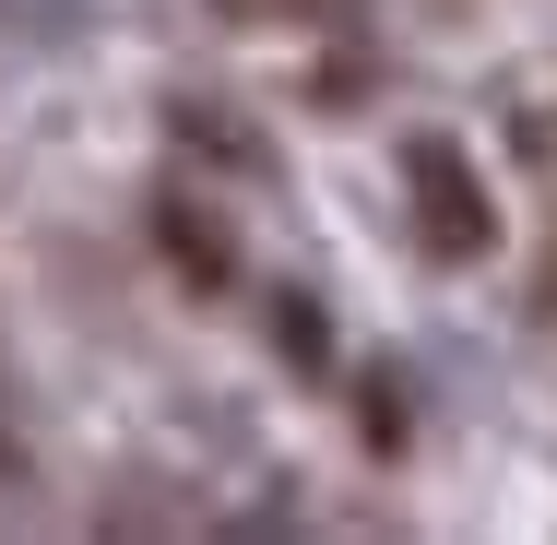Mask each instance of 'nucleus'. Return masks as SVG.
I'll return each mask as SVG.
<instances>
[{
  "instance_id": "nucleus-3",
  "label": "nucleus",
  "mask_w": 557,
  "mask_h": 545,
  "mask_svg": "<svg viewBox=\"0 0 557 545\" xmlns=\"http://www.w3.org/2000/svg\"><path fill=\"white\" fill-rule=\"evenodd\" d=\"M273 344H285L297 368H333V332H321V309H309V297H273Z\"/></svg>"
},
{
  "instance_id": "nucleus-5",
  "label": "nucleus",
  "mask_w": 557,
  "mask_h": 545,
  "mask_svg": "<svg viewBox=\"0 0 557 545\" xmlns=\"http://www.w3.org/2000/svg\"><path fill=\"white\" fill-rule=\"evenodd\" d=\"M546 321H557V261H546Z\"/></svg>"
},
{
  "instance_id": "nucleus-2",
  "label": "nucleus",
  "mask_w": 557,
  "mask_h": 545,
  "mask_svg": "<svg viewBox=\"0 0 557 545\" xmlns=\"http://www.w3.org/2000/svg\"><path fill=\"white\" fill-rule=\"evenodd\" d=\"M154 237H166V261H178L190 285H225V273H237V249H225V225L202 214V202H154Z\"/></svg>"
},
{
  "instance_id": "nucleus-4",
  "label": "nucleus",
  "mask_w": 557,
  "mask_h": 545,
  "mask_svg": "<svg viewBox=\"0 0 557 545\" xmlns=\"http://www.w3.org/2000/svg\"><path fill=\"white\" fill-rule=\"evenodd\" d=\"M356 416H368V438H380V450L404 438V404H392V380H368V404H356Z\"/></svg>"
},
{
  "instance_id": "nucleus-1",
  "label": "nucleus",
  "mask_w": 557,
  "mask_h": 545,
  "mask_svg": "<svg viewBox=\"0 0 557 545\" xmlns=\"http://www.w3.org/2000/svg\"><path fill=\"white\" fill-rule=\"evenodd\" d=\"M404 190H416L428 261H486V249H498V190H486V166H474L450 131H416V143H404Z\"/></svg>"
}]
</instances>
